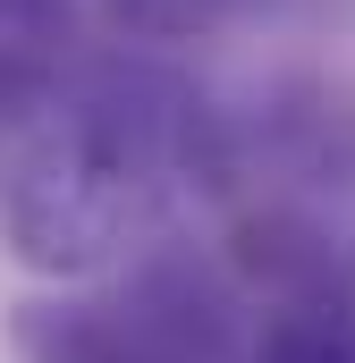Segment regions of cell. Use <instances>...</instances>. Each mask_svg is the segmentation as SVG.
<instances>
[{
  "label": "cell",
  "mask_w": 355,
  "mask_h": 363,
  "mask_svg": "<svg viewBox=\"0 0 355 363\" xmlns=\"http://www.w3.org/2000/svg\"><path fill=\"white\" fill-rule=\"evenodd\" d=\"M212 152L203 101L153 68H93L60 85L0 178L9 254L43 279H93L153 237L170 194Z\"/></svg>",
  "instance_id": "6da1fadb"
},
{
  "label": "cell",
  "mask_w": 355,
  "mask_h": 363,
  "mask_svg": "<svg viewBox=\"0 0 355 363\" xmlns=\"http://www.w3.org/2000/svg\"><path fill=\"white\" fill-rule=\"evenodd\" d=\"M17 363H246L237 296L195 254H153L127 296H34L9 321Z\"/></svg>",
  "instance_id": "7a4b0ae2"
},
{
  "label": "cell",
  "mask_w": 355,
  "mask_h": 363,
  "mask_svg": "<svg viewBox=\"0 0 355 363\" xmlns=\"http://www.w3.org/2000/svg\"><path fill=\"white\" fill-rule=\"evenodd\" d=\"M288 9H330V0H110V26L136 43H212L254 17H288Z\"/></svg>",
  "instance_id": "3957f363"
},
{
  "label": "cell",
  "mask_w": 355,
  "mask_h": 363,
  "mask_svg": "<svg viewBox=\"0 0 355 363\" xmlns=\"http://www.w3.org/2000/svg\"><path fill=\"white\" fill-rule=\"evenodd\" d=\"M246 363H355V313L330 296H288L246 338Z\"/></svg>",
  "instance_id": "277c9868"
},
{
  "label": "cell",
  "mask_w": 355,
  "mask_h": 363,
  "mask_svg": "<svg viewBox=\"0 0 355 363\" xmlns=\"http://www.w3.org/2000/svg\"><path fill=\"white\" fill-rule=\"evenodd\" d=\"M51 93H60V68H51L43 51H26L17 34H0V178H9V161L26 152V135L43 127Z\"/></svg>",
  "instance_id": "5b68a950"
},
{
  "label": "cell",
  "mask_w": 355,
  "mask_h": 363,
  "mask_svg": "<svg viewBox=\"0 0 355 363\" xmlns=\"http://www.w3.org/2000/svg\"><path fill=\"white\" fill-rule=\"evenodd\" d=\"M68 0H0V34H34V26H51Z\"/></svg>",
  "instance_id": "8992f818"
}]
</instances>
